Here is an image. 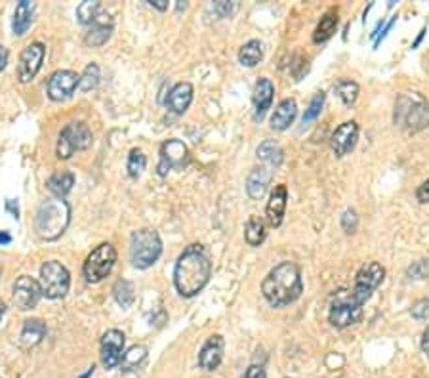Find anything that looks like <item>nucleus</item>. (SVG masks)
<instances>
[{
    "label": "nucleus",
    "instance_id": "obj_1",
    "mask_svg": "<svg viewBox=\"0 0 429 378\" xmlns=\"http://www.w3.org/2000/svg\"><path fill=\"white\" fill-rule=\"evenodd\" d=\"M212 277V262L202 245L195 243L181 252L174 268V285L181 297L193 298Z\"/></svg>",
    "mask_w": 429,
    "mask_h": 378
},
{
    "label": "nucleus",
    "instance_id": "obj_2",
    "mask_svg": "<svg viewBox=\"0 0 429 378\" xmlns=\"http://www.w3.org/2000/svg\"><path fill=\"white\" fill-rule=\"evenodd\" d=\"M261 292L273 308H285L296 302L304 292L302 271L294 262H282L269 271L261 283Z\"/></svg>",
    "mask_w": 429,
    "mask_h": 378
},
{
    "label": "nucleus",
    "instance_id": "obj_3",
    "mask_svg": "<svg viewBox=\"0 0 429 378\" xmlns=\"http://www.w3.org/2000/svg\"><path fill=\"white\" fill-rule=\"evenodd\" d=\"M71 222V207L65 199H46L38 207L35 218V231L44 241H56L62 237Z\"/></svg>",
    "mask_w": 429,
    "mask_h": 378
},
{
    "label": "nucleus",
    "instance_id": "obj_4",
    "mask_svg": "<svg viewBox=\"0 0 429 378\" xmlns=\"http://www.w3.org/2000/svg\"><path fill=\"white\" fill-rule=\"evenodd\" d=\"M395 125L408 132H420L429 126V103L418 92L401 94L395 101Z\"/></svg>",
    "mask_w": 429,
    "mask_h": 378
},
{
    "label": "nucleus",
    "instance_id": "obj_5",
    "mask_svg": "<svg viewBox=\"0 0 429 378\" xmlns=\"http://www.w3.org/2000/svg\"><path fill=\"white\" fill-rule=\"evenodd\" d=\"M162 241L155 229H137L130 237V260L137 270H147L161 258Z\"/></svg>",
    "mask_w": 429,
    "mask_h": 378
},
{
    "label": "nucleus",
    "instance_id": "obj_6",
    "mask_svg": "<svg viewBox=\"0 0 429 378\" xmlns=\"http://www.w3.org/2000/svg\"><path fill=\"white\" fill-rule=\"evenodd\" d=\"M117 262V248L111 243H101L88 254L82 273L88 283H100L109 275Z\"/></svg>",
    "mask_w": 429,
    "mask_h": 378
},
{
    "label": "nucleus",
    "instance_id": "obj_7",
    "mask_svg": "<svg viewBox=\"0 0 429 378\" xmlns=\"http://www.w3.org/2000/svg\"><path fill=\"white\" fill-rule=\"evenodd\" d=\"M40 290H42V297L52 298H63L69 292L71 287V275H69L67 268L56 260H50L40 268Z\"/></svg>",
    "mask_w": 429,
    "mask_h": 378
},
{
    "label": "nucleus",
    "instance_id": "obj_8",
    "mask_svg": "<svg viewBox=\"0 0 429 378\" xmlns=\"http://www.w3.org/2000/svg\"><path fill=\"white\" fill-rule=\"evenodd\" d=\"M93 142L92 130L86 122H71L62 130L57 139V159H69L75 151H84Z\"/></svg>",
    "mask_w": 429,
    "mask_h": 378
},
{
    "label": "nucleus",
    "instance_id": "obj_9",
    "mask_svg": "<svg viewBox=\"0 0 429 378\" xmlns=\"http://www.w3.org/2000/svg\"><path fill=\"white\" fill-rule=\"evenodd\" d=\"M328 319L336 328L351 327V325H357L361 321L362 306L355 302L353 297H351V290H340L334 297V302L330 306Z\"/></svg>",
    "mask_w": 429,
    "mask_h": 378
},
{
    "label": "nucleus",
    "instance_id": "obj_10",
    "mask_svg": "<svg viewBox=\"0 0 429 378\" xmlns=\"http://www.w3.org/2000/svg\"><path fill=\"white\" fill-rule=\"evenodd\" d=\"M386 277V270L384 265L378 262H368L359 270L357 277H355V287L351 290V297L359 306H365L367 300L372 297V292L378 289L382 281Z\"/></svg>",
    "mask_w": 429,
    "mask_h": 378
},
{
    "label": "nucleus",
    "instance_id": "obj_11",
    "mask_svg": "<svg viewBox=\"0 0 429 378\" xmlns=\"http://www.w3.org/2000/svg\"><path fill=\"white\" fill-rule=\"evenodd\" d=\"M189 161H191V155H189V149L181 139H166L161 145V163L156 166L159 176H166L174 168H185Z\"/></svg>",
    "mask_w": 429,
    "mask_h": 378
},
{
    "label": "nucleus",
    "instance_id": "obj_12",
    "mask_svg": "<svg viewBox=\"0 0 429 378\" xmlns=\"http://www.w3.org/2000/svg\"><path fill=\"white\" fill-rule=\"evenodd\" d=\"M44 56H46V48H44L42 42H33L21 52L18 63V79L19 82H31L37 73L42 67Z\"/></svg>",
    "mask_w": 429,
    "mask_h": 378
},
{
    "label": "nucleus",
    "instance_id": "obj_13",
    "mask_svg": "<svg viewBox=\"0 0 429 378\" xmlns=\"http://www.w3.org/2000/svg\"><path fill=\"white\" fill-rule=\"evenodd\" d=\"M125 333H120L117 328H111L101 336L100 355L101 363H103L105 369H115L117 365H120L122 353H125Z\"/></svg>",
    "mask_w": 429,
    "mask_h": 378
},
{
    "label": "nucleus",
    "instance_id": "obj_14",
    "mask_svg": "<svg viewBox=\"0 0 429 378\" xmlns=\"http://www.w3.org/2000/svg\"><path fill=\"white\" fill-rule=\"evenodd\" d=\"M42 298V290L37 279L29 277V275H21V277L13 283V302L21 311L37 308V304Z\"/></svg>",
    "mask_w": 429,
    "mask_h": 378
},
{
    "label": "nucleus",
    "instance_id": "obj_15",
    "mask_svg": "<svg viewBox=\"0 0 429 378\" xmlns=\"http://www.w3.org/2000/svg\"><path fill=\"white\" fill-rule=\"evenodd\" d=\"M79 79H81V75H76L75 71L71 69H62L52 73V76L48 79V86H46L50 100H69V98L73 96V92L76 90V86H79Z\"/></svg>",
    "mask_w": 429,
    "mask_h": 378
},
{
    "label": "nucleus",
    "instance_id": "obj_16",
    "mask_svg": "<svg viewBox=\"0 0 429 378\" xmlns=\"http://www.w3.org/2000/svg\"><path fill=\"white\" fill-rule=\"evenodd\" d=\"M357 139H359V125L355 120H348L334 130L330 138V147L336 153V157H345L355 149Z\"/></svg>",
    "mask_w": 429,
    "mask_h": 378
},
{
    "label": "nucleus",
    "instance_id": "obj_17",
    "mask_svg": "<svg viewBox=\"0 0 429 378\" xmlns=\"http://www.w3.org/2000/svg\"><path fill=\"white\" fill-rule=\"evenodd\" d=\"M225 340L222 334H212L199 352V367L205 371H216L224 360Z\"/></svg>",
    "mask_w": 429,
    "mask_h": 378
},
{
    "label": "nucleus",
    "instance_id": "obj_18",
    "mask_svg": "<svg viewBox=\"0 0 429 378\" xmlns=\"http://www.w3.org/2000/svg\"><path fill=\"white\" fill-rule=\"evenodd\" d=\"M286 201H288V191H286L285 183L275 185V189L271 191V197H269L268 201V208H265L269 226L279 227L280 224H282V218H285V210H286Z\"/></svg>",
    "mask_w": 429,
    "mask_h": 378
},
{
    "label": "nucleus",
    "instance_id": "obj_19",
    "mask_svg": "<svg viewBox=\"0 0 429 378\" xmlns=\"http://www.w3.org/2000/svg\"><path fill=\"white\" fill-rule=\"evenodd\" d=\"M273 96H275V86L273 82L269 81V79H260V81L256 82L254 86V94H252V101H254V113L256 119L261 120L268 113V109L271 108V103H273Z\"/></svg>",
    "mask_w": 429,
    "mask_h": 378
},
{
    "label": "nucleus",
    "instance_id": "obj_20",
    "mask_svg": "<svg viewBox=\"0 0 429 378\" xmlns=\"http://www.w3.org/2000/svg\"><path fill=\"white\" fill-rule=\"evenodd\" d=\"M193 101V86L189 82H178L172 86L166 100V108L176 115H183Z\"/></svg>",
    "mask_w": 429,
    "mask_h": 378
},
{
    "label": "nucleus",
    "instance_id": "obj_21",
    "mask_svg": "<svg viewBox=\"0 0 429 378\" xmlns=\"http://www.w3.org/2000/svg\"><path fill=\"white\" fill-rule=\"evenodd\" d=\"M271 178H273V172L269 171V166H258L250 172L248 180H246V193H248L250 199L260 201L268 191Z\"/></svg>",
    "mask_w": 429,
    "mask_h": 378
},
{
    "label": "nucleus",
    "instance_id": "obj_22",
    "mask_svg": "<svg viewBox=\"0 0 429 378\" xmlns=\"http://www.w3.org/2000/svg\"><path fill=\"white\" fill-rule=\"evenodd\" d=\"M113 33V19L107 16V13L101 12L96 21H93L90 29H88L86 37H84V42L88 46H101L105 45L109 37H111Z\"/></svg>",
    "mask_w": 429,
    "mask_h": 378
},
{
    "label": "nucleus",
    "instance_id": "obj_23",
    "mask_svg": "<svg viewBox=\"0 0 429 378\" xmlns=\"http://www.w3.org/2000/svg\"><path fill=\"white\" fill-rule=\"evenodd\" d=\"M296 115H298V103H296L294 98H286V100L280 101L277 109H275V113L271 115V128L282 132L292 125Z\"/></svg>",
    "mask_w": 429,
    "mask_h": 378
},
{
    "label": "nucleus",
    "instance_id": "obj_24",
    "mask_svg": "<svg viewBox=\"0 0 429 378\" xmlns=\"http://www.w3.org/2000/svg\"><path fill=\"white\" fill-rule=\"evenodd\" d=\"M33 18H35V2L21 0L18 6H16V12H13V21H12L13 35H16V37H23L27 33V29L31 27Z\"/></svg>",
    "mask_w": 429,
    "mask_h": 378
},
{
    "label": "nucleus",
    "instance_id": "obj_25",
    "mask_svg": "<svg viewBox=\"0 0 429 378\" xmlns=\"http://www.w3.org/2000/svg\"><path fill=\"white\" fill-rule=\"evenodd\" d=\"M46 334V325L40 319H27L21 328V344L25 348H33L40 344Z\"/></svg>",
    "mask_w": 429,
    "mask_h": 378
},
{
    "label": "nucleus",
    "instance_id": "obj_26",
    "mask_svg": "<svg viewBox=\"0 0 429 378\" xmlns=\"http://www.w3.org/2000/svg\"><path fill=\"white\" fill-rule=\"evenodd\" d=\"M268 237V231H265V224L261 220L260 216L252 214L244 226V239L250 246H260L263 241Z\"/></svg>",
    "mask_w": 429,
    "mask_h": 378
},
{
    "label": "nucleus",
    "instance_id": "obj_27",
    "mask_svg": "<svg viewBox=\"0 0 429 378\" xmlns=\"http://www.w3.org/2000/svg\"><path fill=\"white\" fill-rule=\"evenodd\" d=\"M336 27H338V12L336 10H330V12H326L321 18V21H319L317 29H315V35H313V40L315 42H326L334 33H336Z\"/></svg>",
    "mask_w": 429,
    "mask_h": 378
},
{
    "label": "nucleus",
    "instance_id": "obj_28",
    "mask_svg": "<svg viewBox=\"0 0 429 378\" xmlns=\"http://www.w3.org/2000/svg\"><path fill=\"white\" fill-rule=\"evenodd\" d=\"M73 185H75V176L71 172H56L48 180V189L57 199H63L67 195L69 191L73 189Z\"/></svg>",
    "mask_w": 429,
    "mask_h": 378
},
{
    "label": "nucleus",
    "instance_id": "obj_29",
    "mask_svg": "<svg viewBox=\"0 0 429 378\" xmlns=\"http://www.w3.org/2000/svg\"><path fill=\"white\" fill-rule=\"evenodd\" d=\"M258 157L268 166H280L282 159H285V151H282V147L279 144H275L271 139H265L258 147Z\"/></svg>",
    "mask_w": 429,
    "mask_h": 378
},
{
    "label": "nucleus",
    "instance_id": "obj_30",
    "mask_svg": "<svg viewBox=\"0 0 429 378\" xmlns=\"http://www.w3.org/2000/svg\"><path fill=\"white\" fill-rule=\"evenodd\" d=\"M263 57V46L258 38H252L246 45H243V48L239 50V62L246 65V67H254L261 62Z\"/></svg>",
    "mask_w": 429,
    "mask_h": 378
},
{
    "label": "nucleus",
    "instance_id": "obj_31",
    "mask_svg": "<svg viewBox=\"0 0 429 378\" xmlns=\"http://www.w3.org/2000/svg\"><path fill=\"white\" fill-rule=\"evenodd\" d=\"M145 360H147V348L142 346V344H136V346H132L128 352L122 353L120 367H122V371L126 372L137 371Z\"/></svg>",
    "mask_w": 429,
    "mask_h": 378
},
{
    "label": "nucleus",
    "instance_id": "obj_32",
    "mask_svg": "<svg viewBox=\"0 0 429 378\" xmlns=\"http://www.w3.org/2000/svg\"><path fill=\"white\" fill-rule=\"evenodd\" d=\"M113 294H115V300L118 302V306L122 308H130L134 300H136V292H134V285L126 279H118L115 287H113Z\"/></svg>",
    "mask_w": 429,
    "mask_h": 378
},
{
    "label": "nucleus",
    "instance_id": "obj_33",
    "mask_svg": "<svg viewBox=\"0 0 429 378\" xmlns=\"http://www.w3.org/2000/svg\"><path fill=\"white\" fill-rule=\"evenodd\" d=\"M334 92H336V96L342 100L345 108H351L359 98V84L353 81H340L334 86Z\"/></svg>",
    "mask_w": 429,
    "mask_h": 378
},
{
    "label": "nucleus",
    "instance_id": "obj_34",
    "mask_svg": "<svg viewBox=\"0 0 429 378\" xmlns=\"http://www.w3.org/2000/svg\"><path fill=\"white\" fill-rule=\"evenodd\" d=\"M101 13V4L96 0H86L82 2L81 6L76 8V18L82 25H92L96 18Z\"/></svg>",
    "mask_w": 429,
    "mask_h": 378
},
{
    "label": "nucleus",
    "instance_id": "obj_35",
    "mask_svg": "<svg viewBox=\"0 0 429 378\" xmlns=\"http://www.w3.org/2000/svg\"><path fill=\"white\" fill-rule=\"evenodd\" d=\"M100 84V67L98 63H88L86 69L82 71L81 79H79V88L82 92H90Z\"/></svg>",
    "mask_w": 429,
    "mask_h": 378
},
{
    "label": "nucleus",
    "instance_id": "obj_36",
    "mask_svg": "<svg viewBox=\"0 0 429 378\" xmlns=\"http://www.w3.org/2000/svg\"><path fill=\"white\" fill-rule=\"evenodd\" d=\"M145 166H147V157L143 155L142 149H132L130 155H128V164H126L128 176L139 178L142 172L145 171Z\"/></svg>",
    "mask_w": 429,
    "mask_h": 378
},
{
    "label": "nucleus",
    "instance_id": "obj_37",
    "mask_svg": "<svg viewBox=\"0 0 429 378\" xmlns=\"http://www.w3.org/2000/svg\"><path fill=\"white\" fill-rule=\"evenodd\" d=\"M323 105H324V92H319V94H315L311 103H309L307 111H305L304 125H309L311 120L317 119L319 115H321V111H323Z\"/></svg>",
    "mask_w": 429,
    "mask_h": 378
},
{
    "label": "nucleus",
    "instance_id": "obj_38",
    "mask_svg": "<svg viewBox=\"0 0 429 378\" xmlns=\"http://www.w3.org/2000/svg\"><path fill=\"white\" fill-rule=\"evenodd\" d=\"M406 275H408L411 279H416V281H420V279H428L429 277V258L418 260V262H414V264L408 265Z\"/></svg>",
    "mask_w": 429,
    "mask_h": 378
},
{
    "label": "nucleus",
    "instance_id": "obj_39",
    "mask_svg": "<svg viewBox=\"0 0 429 378\" xmlns=\"http://www.w3.org/2000/svg\"><path fill=\"white\" fill-rule=\"evenodd\" d=\"M411 315L418 321H428L429 319V300L428 298H422V300H418V302L412 304L411 308Z\"/></svg>",
    "mask_w": 429,
    "mask_h": 378
},
{
    "label": "nucleus",
    "instance_id": "obj_40",
    "mask_svg": "<svg viewBox=\"0 0 429 378\" xmlns=\"http://www.w3.org/2000/svg\"><path fill=\"white\" fill-rule=\"evenodd\" d=\"M357 226H359V216H357L353 208H348L342 216L343 231H345V234H355V231H357Z\"/></svg>",
    "mask_w": 429,
    "mask_h": 378
},
{
    "label": "nucleus",
    "instance_id": "obj_41",
    "mask_svg": "<svg viewBox=\"0 0 429 378\" xmlns=\"http://www.w3.org/2000/svg\"><path fill=\"white\" fill-rule=\"evenodd\" d=\"M236 8V4H229V2H225V0H222V2H216V4H212V10L218 13L219 18H227L233 10Z\"/></svg>",
    "mask_w": 429,
    "mask_h": 378
},
{
    "label": "nucleus",
    "instance_id": "obj_42",
    "mask_svg": "<svg viewBox=\"0 0 429 378\" xmlns=\"http://www.w3.org/2000/svg\"><path fill=\"white\" fill-rule=\"evenodd\" d=\"M243 378H265V369L261 365H250Z\"/></svg>",
    "mask_w": 429,
    "mask_h": 378
},
{
    "label": "nucleus",
    "instance_id": "obj_43",
    "mask_svg": "<svg viewBox=\"0 0 429 378\" xmlns=\"http://www.w3.org/2000/svg\"><path fill=\"white\" fill-rule=\"evenodd\" d=\"M416 199L420 202H429V178L422 183V185H420V188H418Z\"/></svg>",
    "mask_w": 429,
    "mask_h": 378
},
{
    "label": "nucleus",
    "instance_id": "obj_44",
    "mask_svg": "<svg viewBox=\"0 0 429 378\" xmlns=\"http://www.w3.org/2000/svg\"><path fill=\"white\" fill-rule=\"evenodd\" d=\"M422 350H423V353L428 355V360H429V325L425 327V331H423V334H422Z\"/></svg>",
    "mask_w": 429,
    "mask_h": 378
},
{
    "label": "nucleus",
    "instance_id": "obj_45",
    "mask_svg": "<svg viewBox=\"0 0 429 378\" xmlns=\"http://www.w3.org/2000/svg\"><path fill=\"white\" fill-rule=\"evenodd\" d=\"M149 6L164 12V10H168V0H149Z\"/></svg>",
    "mask_w": 429,
    "mask_h": 378
},
{
    "label": "nucleus",
    "instance_id": "obj_46",
    "mask_svg": "<svg viewBox=\"0 0 429 378\" xmlns=\"http://www.w3.org/2000/svg\"><path fill=\"white\" fill-rule=\"evenodd\" d=\"M6 63H8V50L4 48V46H0V73L4 71Z\"/></svg>",
    "mask_w": 429,
    "mask_h": 378
},
{
    "label": "nucleus",
    "instance_id": "obj_47",
    "mask_svg": "<svg viewBox=\"0 0 429 378\" xmlns=\"http://www.w3.org/2000/svg\"><path fill=\"white\" fill-rule=\"evenodd\" d=\"M12 243V235L6 231H0V245H10Z\"/></svg>",
    "mask_w": 429,
    "mask_h": 378
},
{
    "label": "nucleus",
    "instance_id": "obj_48",
    "mask_svg": "<svg viewBox=\"0 0 429 378\" xmlns=\"http://www.w3.org/2000/svg\"><path fill=\"white\" fill-rule=\"evenodd\" d=\"M4 314H6V304H4V300H0V319L4 317Z\"/></svg>",
    "mask_w": 429,
    "mask_h": 378
}]
</instances>
